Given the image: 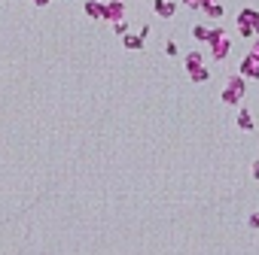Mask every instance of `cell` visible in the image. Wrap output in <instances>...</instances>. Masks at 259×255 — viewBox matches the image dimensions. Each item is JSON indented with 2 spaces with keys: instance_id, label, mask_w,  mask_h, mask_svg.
Masks as SVG:
<instances>
[{
  "instance_id": "6da1fadb",
  "label": "cell",
  "mask_w": 259,
  "mask_h": 255,
  "mask_svg": "<svg viewBox=\"0 0 259 255\" xmlns=\"http://www.w3.org/2000/svg\"><path fill=\"white\" fill-rule=\"evenodd\" d=\"M229 49H232V36H229V31L214 28V31H211V40H207V55H211L214 61H226Z\"/></svg>"
},
{
  "instance_id": "7a4b0ae2",
  "label": "cell",
  "mask_w": 259,
  "mask_h": 255,
  "mask_svg": "<svg viewBox=\"0 0 259 255\" xmlns=\"http://www.w3.org/2000/svg\"><path fill=\"white\" fill-rule=\"evenodd\" d=\"M238 33L241 36H259V9L256 6H244L238 12Z\"/></svg>"
},
{
  "instance_id": "3957f363",
  "label": "cell",
  "mask_w": 259,
  "mask_h": 255,
  "mask_svg": "<svg viewBox=\"0 0 259 255\" xmlns=\"http://www.w3.org/2000/svg\"><path fill=\"white\" fill-rule=\"evenodd\" d=\"M244 91H247L244 76H232V79L226 82V88H222L220 100H222V103H229V106H238L241 100H244Z\"/></svg>"
},
{
  "instance_id": "277c9868",
  "label": "cell",
  "mask_w": 259,
  "mask_h": 255,
  "mask_svg": "<svg viewBox=\"0 0 259 255\" xmlns=\"http://www.w3.org/2000/svg\"><path fill=\"white\" fill-rule=\"evenodd\" d=\"M104 22H125V3L122 0H110V3H104Z\"/></svg>"
},
{
  "instance_id": "5b68a950",
  "label": "cell",
  "mask_w": 259,
  "mask_h": 255,
  "mask_svg": "<svg viewBox=\"0 0 259 255\" xmlns=\"http://www.w3.org/2000/svg\"><path fill=\"white\" fill-rule=\"evenodd\" d=\"M241 76L244 79H259V61L253 55H244V61H241Z\"/></svg>"
},
{
  "instance_id": "8992f818",
  "label": "cell",
  "mask_w": 259,
  "mask_h": 255,
  "mask_svg": "<svg viewBox=\"0 0 259 255\" xmlns=\"http://www.w3.org/2000/svg\"><path fill=\"white\" fill-rule=\"evenodd\" d=\"M152 12L159 15V18H174L177 3H174V0H155V3H152Z\"/></svg>"
},
{
  "instance_id": "52a82bcc",
  "label": "cell",
  "mask_w": 259,
  "mask_h": 255,
  "mask_svg": "<svg viewBox=\"0 0 259 255\" xmlns=\"http://www.w3.org/2000/svg\"><path fill=\"white\" fill-rule=\"evenodd\" d=\"M85 15L92 22H104V3L101 0H85Z\"/></svg>"
},
{
  "instance_id": "ba28073f",
  "label": "cell",
  "mask_w": 259,
  "mask_h": 255,
  "mask_svg": "<svg viewBox=\"0 0 259 255\" xmlns=\"http://www.w3.org/2000/svg\"><path fill=\"white\" fill-rule=\"evenodd\" d=\"M183 67L189 70V73H192V70H198V67H204V55L195 49V52H189L186 55V58H183Z\"/></svg>"
},
{
  "instance_id": "9c48e42d",
  "label": "cell",
  "mask_w": 259,
  "mask_h": 255,
  "mask_svg": "<svg viewBox=\"0 0 259 255\" xmlns=\"http://www.w3.org/2000/svg\"><path fill=\"white\" fill-rule=\"evenodd\" d=\"M122 46L137 52V49H144V36H141V33H125V36H122Z\"/></svg>"
},
{
  "instance_id": "30bf717a",
  "label": "cell",
  "mask_w": 259,
  "mask_h": 255,
  "mask_svg": "<svg viewBox=\"0 0 259 255\" xmlns=\"http://www.w3.org/2000/svg\"><path fill=\"white\" fill-rule=\"evenodd\" d=\"M238 128L241 131H253V116L247 109H238Z\"/></svg>"
},
{
  "instance_id": "8fae6325",
  "label": "cell",
  "mask_w": 259,
  "mask_h": 255,
  "mask_svg": "<svg viewBox=\"0 0 259 255\" xmlns=\"http://www.w3.org/2000/svg\"><path fill=\"white\" fill-rule=\"evenodd\" d=\"M211 31H214V28H207V25H195V28H192V36H195L198 43H207V40H211Z\"/></svg>"
},
{
  "instance_id": "7c38bea8",
  "label": "cell",
  "mask_w": 259,
  "mask_h": 255,
  "mask_svg": "<svg viewBox=\"0 0 259 255\" xmlns=\"http://www.w3.org/2000/svg\"><path fill=\"white\" fill-rule=\"evenodd\" d=\"M201 12H207V18H222V15H226V9H222V3H214V6H204Z\"/></svg>"
},
{
  "instance_id": "4fadbf2b",
  "label": "cell",
  "mask_w": 259,
  "mask_h": 255,
  "mask_svg": "<svg viewBox=\"0 0 259 255\" xmlns=\"http://www.w3.org/2000/svg\"><path fill=\"white\" fill-rule=\"evenodd\" d=\"M189 76H192V82H207V79H211V73H207V67H198V70L189 73Z\"/></svg>"
},
{
  "instance_id": "5bb4252c",
  "label": "cell",
  "mask_w": 259,
  "mask_h": 255,
  "mask_svg": "<svg viewBox=\"0 0 259 255\" xmlns=\"http://www.w3.org/2000/svg\"><path fill=\"white\" fill-rule=\"evenodd\" d=\"M110 28H113L116 36H125V33H128V25H125V22H116V25H110Z\"/></svg>"
},
{
  "instance_id": "9a60e30c",
  "label": "cell",
  "mask_w": 259,
  "mask_h": 255,
  "mask_svg": "<svg viewBox=\"0 0 259 255\" xmlns=\"http://www.w3.org/2000/svg\"><path fill=\"white\" fill-rule=\"evenodd\" d=\"M165 52L171 55V58H174V55H177L180 49H177V43H174V40H168V43H165Z\"/></svg>"
},
{
  "instance_id": "2e32d148",
  "label": "cell",
  "mask_w": 259,
  "mask_h": 255,
  "mask_svg": "<svg viewBox=\"0 0 259 255\" xmlns=\"http://www.w3.org/2000/svg\"><path fill=\"white\" fill-rule=\"evenodd\" d=\"M247 55H253V58H256V61H259V36H256V40H253V49H250V52H247Z\"/></svg>"
},
{
  "instance_id": "e0dca14e",
  "label": "cell",
  "mask_w": 259,
  "mask_h": 255,
  "mask_svg": "<svg viewBox=\"0 0 259 255\" xmlns=\"http://www.w3.org/2000/svg\"><path fill=\"white\" fill-rule=\"evenodd\" d=\"M247 225H250V228H259V213H253V216L247 219Z\"/></svg>"
},
{
  "instance_id": "ac0fdd59",
  "label": "cell",
  "mask_w": 259,
  "mask_h": 255,
  "mask_svg": "<svg viewBox=\"0 0 259 255\" xmlns=\"http://www.w3.org/2000/svg\"><path fill=\"white\" fill-rule=\"evenodd\" d=\"M214 3H220V0H198V9H204V6H214Z\"/></svg>"
},
{
  "instance_id": "d6986e66",
  "label": "cell",
  "mask_w": 259,
  "mask_h": 255,
  "mask_svg": "<svg viewBox=\"0 0 259 255\" xmlns=\"http://www.w3.org/2000/svg\"><path fill=\"white\" fill-rule=\"evenodd\" d=\"M183 6H189V9H198V0H180Z\"/></svg>"
},
{
  "instance_id": "ffe728a7",
  "label": "cell",
  "mask_w": 259,
  "mask_h": 255,
  "mask_svg": "<svg viewBox=\"0 0 259 255\" xmlns=\"http://www.w3.org/2000/svg\"><path fill=\"white\" fill-rule=\"evenodd\" d=\"M31 3H34V6H40V9H46V6L52 3V0H31Z\"/></svg>"
},
{
  "instance_id": "44dd1931",
  "label": "cell",
  "mask_w": 259,
  "mask_h": 255,
  "mask_svg": "<svg viewBox=\"0 0 259 255\" xmlns=\"http://www.w3.org/2000/svg\"><path fill=\"white\" fill-rule=\"evenodd\" d=\"M250 173H253V179H259V161H253V167H250Z\"/></svg>"
}]
</instances>
